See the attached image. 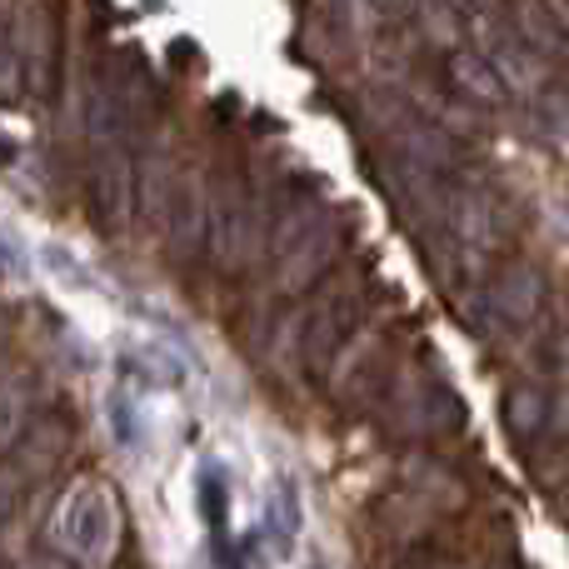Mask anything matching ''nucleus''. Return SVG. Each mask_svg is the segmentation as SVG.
Listing matches in <instances>:
<instances>
[{
  "instance_id": "obj_11",
  "label": "nucleus",
  "mask_w": 569,
  "mask_h": 569,
  "mask_svg": "<svg viewBox=\"0 0 569 569\" xmlns=\"http://www.w3.org/2000/svg\"><path fill=\"white\" fill-rule=\"evenodd\" d=\"M0 345H6V315H0Z\"/></svg>"
},
{
  "instance_id": "obj_3",
  "label": "nucleus",
  "mask_w": 569,
  "mask_h": 569,
  "mask_svg": "<svg viewBox=\"0 0 569 569\" xmlns=\"http://www.w3.org/2000/svg\"><path fill=\"white\" fill-rule=\"evenodd\" d=\"M355 325H360V295L330 284L320 290L295 320V360L305 375H325L335 370V360L345 355V345L355 340Z\"/></svg>"
},
{
  "instance_id": "obj_1",
  "label": "nucleus",
  "mask_w": 569,
  "mask_h": 569,
  "mask_svg": "<svg viewBox=\"0 0 569 569\" xmlns=\"http://www.w3.org/2000/svg\"><path fill=\"white\" fill-rule=\"evenodd\" d=\"M345 226L325 200L315 196H290L280 206L276 226H270V260H276V290L305 295L340 256Z\"/></svg>"
},
{
  "instance_id": "obj_9",
  "label": "nucleus",
  "mask_w": 569,
  "mask_h": 569,
  "mask_svg": "<svg viewBox=\"0 0 569 569\" xmlns=\"http://www.w3.org/2000/svg\"><path fill=\"white\" fill-rule=\"evenodd\" d=\"M26 420H30V395H26V380H6L0 385V450L16 445L26 435Z\"/></svg>"
},
{
  "instance_id": "obj_4",
  "label": "nucleus",
  "mask_w": 569,
  "mask_h": 569,
  "mask_svg": "<svg viewBox=\"0 0 569 569\" xmlns=\"http://www.w3.org/2000/svg\"><path fill=\"white\" fill-rule=\"evenodd\" d=\"M56 540H60V550H70L76 560H86V565L110 560V550H116V540H120L116 495H110L106 485H96V480L76 485V490L60 500Z\"/></svg>"
},
{
  "instance_id": "obj_5",
  "label": "nucleus",
  "mask_w": 569,
  "mask_h": 569,
  "mask_svg": "<svg viewBox=\"0 0 569 569\" xmlns=\"http://www.w3.org/2000/svg\"><path fill=\"white\" fill-rule=\"evenodd\" d=\"M395 420L410 425V430H420V435H450V430L465 425V410H460V400H455L450 385L400 380V390H395Z\"/></svg>"
},
{
  "instance_id": "obj_2",
  "label": "nucleus",
  "mask_w": 569,
  "mask_h": 569,
  "mask_svg": "<svg viewBox=\"0 0 569 569\" xmlns=\"http://www.w3.org/2000/svg\"><path fill=\"white\" fill-rule=\"evenodd\" d=\"M545 300H550V290H545V276L535 266H510V270H495V276L475 280L470 290L460 295V325H470L475 335H485V340H505V335H520L530 330L535 320L545 315Z\"/></svg>"
},
{
  "instance_id": "obj_8",
  "label": "nucleus",
  "mask_w": 569,
  "mask_h": 569,
  "mask_svg": "<svg viewBox=\"0 0 569 569\" xmlns=\"http://www.w3.org/2000/svg\"><path fill=\"white\" fill-rule=\"evenodd\" d=\"M450 66H455V80H460L470 96H480V100H500L505 96V80H500V70H495V60L475 56V50H460Z\"/></svg>"
},
{
  "instance_id": "obj_6",
  "label": "nucleus",
  "mask_w": 569,
  "mask_h": 569,
  "mask_svg": "<svg viewBox=\"0 0 569 569\" xmlns=\"http://www.w3.org/2000/svg\"><path fill=\"white\" fill-rule=\"evenodd\" d=\"M140 200V166L126 146H106L96 160V210L106 226H126Z\"/></svg>"
},
{
  "instance_id": "obj_10",
  "label": "nucleus",
  "mask_w": 569,
  "mask_h": 569,
  "mask_svg": "<svg viewBox=\"0 0 569 569\" xmlns=\"http://www.w3.org/2000/svg\"><path fill=\"white\" fill-rule=\"evenodd\" d=\"M560 510L569 515V485H565V490H560Z\"/></svg>"
},
{
  "instance_id": "obj_7",
  "label": "nucleus",
  "mask_w": 569,
  "mask_h": 569,
  "mask_svg": "<svg viewBox=\"0 0 569 569\" xmlns=\"http://www.w3.org/2000/svg\"><path fill=\"white\" fill-rule=\"evenodd\" d=\"M335 385L350 395H370V390H385V340L380 335H355L345 345V355L335 360Z\"/></svg>"
}]
</instances>
